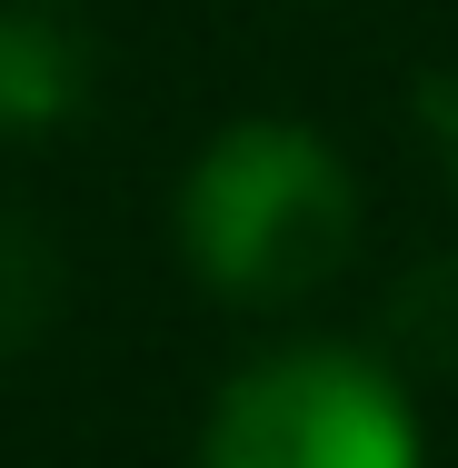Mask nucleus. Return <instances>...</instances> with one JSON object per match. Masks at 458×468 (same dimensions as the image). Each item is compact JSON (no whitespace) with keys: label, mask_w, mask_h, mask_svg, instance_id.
Returning <instances> with one entry per match:
<instances>
[{"label":"nucleus","mask_w":458,"mask_h":468,"mask_svg":"<svg viewBox=\"0 0 458 468\" xmlns=\"http://www.w3.org/2000/svg\"><path fill=\"white\" fill-rule=\"evenodd\" d=\"M180 239H189V270L219 289V299H240V309L309 299L349 260V239H359L349 160L329 140L289 130V120H240L189 170Z\"/></svg>","instance_id":"1"},{"label":"nucleus","mask_w":458,"mask_h":468,"mask_svg":"<svg viewBox=\"0 0 458 468\" xmlns=\"http://www.w3.org/2000/svg\"><path fill=\"white\" fill-rule=\"evenodd\" d=\"M199 468H419V419L359 349H279L219 388Z\"/></svg>","instance_id":"2"},{"label":"nucleus","mask_w":458,"mask_h":468,"mask_svg":"<svg viewBox=\"0 0 458 468\" xmlns=\"http://www.w3.org/2000/svg\"><path fill=\"white\" fill-rule=\"evenodd\" d=\"M91 90V30L50 0H0V130L40 140Z\"/></svg>","instance_id":"3"},{"label":"nucleus","mask_w":458,"mask_h":468,"mask_svg":"<svg viewBox=\"0 0 458 468\" xmlns=\"http://www.w3.org/2000/svg\"><path fill=\"white\" fill-rule=\"evenodd\" d=\"M50 250L30 239V229H0V349H20L40 319H50Z\"/></svg>","instance_id":"4"},{"label":"nucleus","mask_w":458,"mask_h":468,"mask_svg":"<svg viewBox=\"0 0 458 468\" xmlns=\"http://www.w3.org/2000/svg\"><path fill=\"white\" fill-rule=\"evenodd\" d=\"M419 110H429V140H439V160H449V180H458V70H439Z\"/></svg>","instance_id":"5"}]
</instances>
